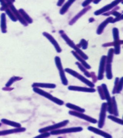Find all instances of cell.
Returning a JSON list of instances; mask_svg holds the SVG:
<instances>
[{
  "label": "cell",
  "mask_w": 123,
  "mask_h": 138,
  "mask_svg": "<svg viewBox=\"0 0 123 138\" xmlns=\"http://www.w3.org/2000/svg\"><path fill=\"white\" fill-rule=\"evenodd\" d=\"M33 90L35 93L42 96L45 98L48 99L49 100L55 103L56 104H58L60 106H62V105H63L64 104V102L62 101V100H60L59 98H56V97H54L53 95L50 94L49 93L45 92V91L42 90V89L39 88L38 87H33Z\"/></svg>",
  "instance_id": "cell-1"
},
{
  "label": "cell",
  "mask_w": 123,
  "mask_h": 138,
  "mask_svg": "<svg viewBox=\"0 0 123 138\" xmlns=\"http://www.w3.org/2000/svg\"><path fill=\"white\" fill-rule=\"evenodd\" d=\"M65 71L67 72L68 74L72 75L73 76L77 78L78 79L80 80V81H81L82 82L85 83L87 86H89L90 87L93 88L95 86V85L93 83L90 82V81H89V80H88L85 77L83 76L80 74H78L76 71H74V70H72L71 69H69V68H66L65 70Z\"/></svg>",
  "instance_id": "cell-2"
},
{
  "label": "cell",
  "mask_w": 123,
  "mask_h": 138,
  "mask_svg": "<svg viewBox=\"0 0 123 138\" xmlns=\"http://www.w3.org/2000/svg\"><path fill=\"white\" fill-rule=\"evenodd\" d=\"M55 62H56V66L59 71V74L61 78L62 83L64 86H67L68 82L65 76V70H64L63 67L62 66L61 59L59 58V57L56 56L55 58Z\"/></svg>",
  "instance_id": "cell-3"
},
{
  "label": "cell",
  "mask_w": 123,
  "mask_h": 138,
  "mask_svg": "<svg viewBox=\"0 0 123 138\" xmlns=\"http://www.w3.org/2000/svg\"><path fill=\"white\" fill-rule=\"evenodd\" d=\"M83 130V128L81 127H74L67 129H56L51 131L50 133L53 135H60L66 134L68 133H72V132H81Z\"/></svg>",
  "instance_id": "cell-4"
},
{
  "label": "cell",
  "mask_w": 123,
  "mask_h": 138,
  "mask_svg": "<svg viewBox=\"0 0 123 138\" xmlns=\"http://www.w3.org/2000/svg\"><path fill=\"white\" fill-rule=\"evenodd\" d=\"M69 122V121L68 120H64L61 122L57 123L54 125H52V126H48V127H46L45 128L40 129L39 130V132L41 133H43V132H49L50 131L51 132L52 130L61 128L62 127H63L64 126L67 125Z\"/></svg>",
  "instance_id": "cell-5"
},
{
  "label": "cell",
  "mask_w": 123,
  "mask_h": 138,
  "mask_svg": "<svg viewBox=\"0 0 123 138\" xmlns=\"http://www.w3.org/2000/svg\"><path fill=\"white\" fill-rule=\"evenodd\" d=\"M101 86H102L103 90V92H104L105 99L107 100V104L108 111L109 113L111 114H113L112 99L110 95L109 94V91L108 90L107 87L104 83L102 84Z\"/></svg>",
  "instance_id": "cell-6"
},
{
  "label": "cell",
  "mask_w": 123,
  "mask_h": 138,
  "mask_svg": "<svg viewBox=\"0 0 123 138\" xmlns=\"http://www.w3.org/2000/svg\"><path fill=\"white\" fill-rule=\"evenodd\" d=\"M107 110V103H102L101 107V110L100 114L99 120L98 121V127L100 129H102L104 125L105 117L106 115V112Z\"/></svg>",
  "instance_id": "cell-7"
},
{
  "label": "cell",
  "mask_w": 123,
  "mask_h": 138,
  "mask_svg": "<svg viewBox=\"0 0 123 138\" xmlns=\"http://www.w3.org/2000/svg\"><path fill=\"white\" fill-rule=\"evenodd\" d=\"M68 113L72 116L85 120L87 121L93 123V124H96V123H97V120L96 119L93 118L92 117L87 116L86 115H85L83 114V113H81V112H79L77 111H69Z\"/></svg>",
  "instance_id": "cell-8"
},
{
  "label": "cell",
  "mask_w": 123,
  "mask_h": 138,
  "mask_svg": "<svg viewBox=\"0 0 123 138\" xmlns=\"http://www.w3.org/2000/svg\"><path fill=\"white\" fill-rule=\"evenodd\" d=\"M106 61V56H103L101 58L100 63L98 80H102L104 77V73L105 69Z\"/></svg>",
  "instance_id": "cell-9"
},
{
  "label": "cell",
  "mask_w": 123,
  "mask_h": 138,
  "mask_svg": "<svg viewBox=\"0 0 123 138\" xmlns=\"http://www.w3.org/2000/svg\"><path fill=\"white\" fill-rule=\"evenodd\" d=\"M68 89L71 91H76L79 92H88V93H94L95 92L96 90L93 88H87L84 87L77 86H69Z\"/></svg>",
  "instance_id": "cell-10"
},
{
  "label": "cell",
  "mask_w": 123,
  "mask_h": 138,
  "mask_svg": "<svg viewBox=\"0 0 123 138\" xmlns=\"http://www.w3.org/2000/svg\"><path fill=\"white\" fill-rule=\"evenodd\" d=\"M88 129L91 132H93L95 134H97L98 135H101L102 137H104L106 138H112V136L111 135H110L109 134H108L106 132H104L102 130H101L100 129H97L95 128L94 127H93L91 126H89L88 128Z\"/></svg>",
  "instance_id": "cell-11"
},
{
  "label": "cell",
  "mask_w": 123,
  "mask_h": 138,
  "mask_svg": "<svg viewBox=\"0 0 123 138\" xmlns=\"http://www.w3.org/2000/svg\"><path fill=\"white\" fill-rule=\"evenodd\" d=\"M43 35L45 37H46L48 38V40H50V41L52 43V45L54 46L57 52H58V53H60V52H61V49L60 47L58 44L57 42V41L55 40V39L51 35H50L49 34H48V33H47L46 32H44Z\"/></svg>",
  "instance_id": "cell-12"
},
{
  "label": "cell",
  "mask_w": 123,
  "mask_h": 138,
  "mask_svg": "<svg viewBox=\"0 0 123 138\" xmlns=\"http://www.w3.org/2000/svg\"><path fill=\"white\" fill-rule=\"evenodd\" d=\"M26 129L25 128L20 127V128H17L16 129L3 130V131L0 132V136L8 135V134L14 133H17V132H24L26 131Z\"/></svg>",
  "instance_id": "cell-13"
},
{
  "label": "cell",
  "mask_w": 123,
  "mask_h": 138,
  "mask_svg": "<svg viewBox=\"0 0 123 138\" xmlns=\"http://www.w3.org/2000/svg\"><path fill=\"white\" fill-rule=\"evenodd\" d=\"M32 87H41V88H51L54 89L56 86L55 84L53 83H33L32 85Z\"/></svg>",
  "instance_id": "cell-14"
},
{
  "label": "cell",
  "mask_w": 123,
  "mask_h": 138,
  "mask_svg": "<svg viewBox=\"0 0 123 138\" xmlns=\"http://www.w3.org/2000/svg\"><path fill=\"white\" fill-rule=\"evenodd\" d=\"M60 33H61V37L63 38V39L66 41V42L67 43L68 45L70 47H71V48H73L76 51H77V50L78 49V48L77 47L75 44L74 42L72 41V40L68 37L66 36V35L65 34H64V32H62V33H61V32H60Z\"/></svg>",
  "instance_id": "cell-15"
},
{
  "label": "cell",
  "mask_w": 123,
  "mask_h": 138,
  "mask_svg": "<svg viewBox=\"0 0 123 138\" xmlns=\"http://www.w3.org/2000/svg\"><path fill=\"white\" fill-rule=\"evenodd\" d=\"M121 1H122V0H116L115 1L113 2L110 4L107 5V6H105L104 7H103L102 9L98 11H97L96 12H95V15H99L100 14H102V12H104L105 11H107V10L111 9V8H112L113 7H114L115 5L117 4L118 3L120 2Z\"/></svg>",
  "instance_id": "cell-16"
},
{
  "label": "cell",
  "mask_w": 123,
  "mask_h": 138,
  "mask_svg": "<svg viewBox=\"0 0 123 138\" xmlns=\"http://www.w3.org/2000/svg\"><path fill=\"white\" fill-rule=\"evenodd\" d=\"M72 53L73 54V55L76 57V58H77V60L79 61H80L81 64L83 65V66H84L87 69H91V67L86 61H85V60H84L82 57H81L79 55L77 52H75L72 51Z\"/></svg>",
  "instance_id": "cell-17"
},
{
  "label": "cell",
  "mask_w": 123,
  "mask_h": 138,
  "mask_svg": "<svg viewBox=\"0 0 123 138\" xmlns=\"http://www.w3.org/2000/svg\"><path fill=\"white\" fill-rule=\"evenodd\" d=\"M9 5H10V9H11V10L15 14V15L16 16V18L18 19L22 24H23L25 25H27L26 24V22H25V20L23 19L22 18L21 16L20 15V14L19 13V11H17V10L15 9V7L13 5L12 3H11Z\"/></svg>",
  "instance_id": "cell-18"
},
{
  "label": "cell",
  "mask_w": 123,
  "mask_h": 138,
  "mask_svg": "<svg viewBox=\"0 0 123 138\" xmlns=\"http://www.w3.org/2000/svg\"><path fill=\"white\" fill-rule=\"evenodd\" d=\"M1 30L3 33H5L6 30V15L4 13L2 14L1 16Z\"/></svg>",
  "instance_id": "cell-19"
},
{
  "label": "cell",
  "mask_w": 123,
  "mask_h": 138,
  "mask_svg": "<svg viewBox=\"0 0 123 138\" xmlns=\"http://www.w3.org/2000/svg\"><path fill=\"white\" fill-rule=\"evenodd\" d=\"M105 71L106 74V77L108 79L111 80L113 78V74L112 71V65L110 63H106L105 65Z\"/></svg>",
  "instance_id": "cell-20"
},
{
  "label": "cell",
  "mask_w": 123,
  "mask_h": 138,
  "mask_svg": "<svg viewBox=\"0 0 123 138\" xmlns=\"http://www.w3.org/2000/svg\"><path fill=\"white\" fill-rule=\"evenodd\" d=\"M113 20V19L112 17H109V18L107 19L104 22H103L101 25H100L98 29H97V34H99V35L102 34V33L103 31V30L104 28L105 27H106V25H107V24H108L109 22H112Z\"/></svg>",
  "instance_id": "cell-21"
},
{
  "label": "cell",
  "mask_w": 123,
  "mask_h": 138,
  "mask_svg": "<svg viewBox=\"0 0 123 138\" xmlns=\"http://www.w3.org/2000/svg\"><path fill=\"white\" fill-rule=\"evenodd\" d=\"M66 107L69 108H70L71 109H73V110H74L76 111H77V112H81V113H84L85 111V110L82 108H81L79 107H78L76 105L72 104L71 103H67L66 104Z\"/></svg>",
  "instance_id": "cell-22"
},
{
  "label": "cell",
  "mask_w": 123,
  "mask_h": 138,
  "mask_svg": "<svg viewBox=\"0 0 123 138\" xmlns=\"http://www.w3.org/2000/svg\"><path fill=\"white\" fill-rule=\"evenodd\" d=\"M1 121L5 124L8 125L10 126H12V127H14L15 128H20L21 127V125L19 123L15 122L12 121L6 120V119H2L1 120Z\"/></svg>",
  "instance_id": "cell-23"
},
{
  "label": "cell",
  "mask_w": 123,
  "mask_h": 138,
  "mask_svg": "<svg viewBox=\"0 0 123 138\" xmlns=\"http://www.w3.org/2000/svg\"><path fill=\"white\" fill-rule=\"evenodd\" d=\"M76 64L77 65V66H78V67L79 68L80 71H81L83 72L86 76L89 77V78L91 77L90 73H89V71H88L87 70V69L84 66H83V65L81 64L80 63L78 62H76Z\"/></svg>",
  "instance_id": "cell-24"
},
{
  "label": "cell",
  "mask_w": 123,
  "mask_h": 138,
  "mask_svg": "<svg viewBox=\"0 0 123 138\" xmlns=\"http://www.w3.org/2000/svg\"><path fill=\"white\" fill-rule=\"evenodd\" d=\"M123 43V41L117 40L114 42V52L115 54H119L120 53V45Z\"/></svg>",
  "instance_id": "cell-25"
},
{
  "label": "cell",
  "mask_w": 123,
  "mask_h": 138,
  "mask_svg": "<svg viewBox=\"0 0 123 138\" xmlns=\"http://www.w3.org/2000/svg\"><path fill=\"white\" fill-rule=\"evenodd\" d=\"M112 105H113V114L114 115V116H118L119 113L118 111V108H117V103L116 101L115 100V98L114 96H113L112 98Z\"/></svg>",
  "instance_id": "cell-26"
},
{
  "label": "cell",
  "mask_w": 123,
  "mask_h": 138,
  "mask_svg": "<svg viewBox=\"0 0 123 138\" xmlns=\"http://www.w3.org/2000/svg\"><path fill=\"white\" fill-rule=\"evenodd\" d=\"M114 49H111L109 50L107 56H106V63H111L113 60V57H114Z\"/></svg>",
  "instance_id": "cell-27"
},
{
  "label": "cell",
  "mask_w": 123,
  "mask_h": 138,
  "mask_svg": "<svg viewBox=\"0 0 123 138\" xmlns=\"http://www.w3.org/2000/svg\"><path fill=\"white\" fill-rule=\"evenodd\" d=\"M75 1V0H69L67 2V3H66L65 5L63 6V8L61 10V11H60L61 14H64L65 12H66V11H67L68 8H69V7L71 5L72 3L73 2H74Z\"/></svg>",
  "instance_id": "cell-28"
},
{
  "label": "cell",
  "mask_w": 123,
  "mask_h": 138,
  "mask_svg": "<svg viewBox=\"0 0 123 138\" xmlns=\"http://www.w3.org/2000/svg\"><path fill=\"white\" fill-rule=\"evenodd\" d=\"M108 118L110 120H113L114 122H115L117 123L118 124H119L121 125H123V120L120 119H118L116 117V116H112V115H109L108 116Z\"/></svg>",
  "instance_id": "cell-29"
},
{
  "label": "cell",
  "mask_w": 123,
  "mask_h": 138,
  "mask_svg": "<svg viewBox=\"0 0 123 138\" xmlns=\"http://www.w3.org/2000/svg\"><path fill=\"white\" fill-rule=\"evenodd\" d=\"M19 12H20L22 15H23V17L29 23H31L32 22V21L31 19L28 16V15L26 13L25 11L23 9H20L19 10Z\"/></svg>",
  "instance_id": "cell-30"
},
{
  "label": "cell",
  "mask_w": 123,
  "mask_h": 138,
  "mask_svg": "<svg viewBox=\"0 0 123 138\" xmlns=\"http://www.w3.org/2000/svg\"><path fill=\"white\" fill-rule=\"evenodd\" d=\"M22 79V78L19 77H13L12 78H11L10 79L9 81H8V82L6 83V87H9V86H11L12 84L13 83L15 82V81L21 80Z\"/></svg>",
  "instance_id": "cell-31"
},
{
  "label": "cell",
  "mask_w": 123,
  "mask_h": 138,
  "mask_svg": "<svg viewBox=\"0 0 123 138\" xmlns=\"http://www.w3.org/2000/svg\"><path fill=\"white\" fill-rule=\"evenodd\" d=\"M123 89V77L120 79L117 84L116 94H119Z\"/></svg>",
  "instance_id": "cell-32"
},
{
  "label": "cell",
  "mask_w": 123,
  "mask_h": 138,
  "mask_svg": "<svg viewBox=\"0 0 123 138\" xmlns=\"http://www.w3.org/2000/svg\"><path fill=\"white\" fill-rule=\"evenodd\" d=\"M5 12H6V14H7V15H8V16L13 21L15 22L17 21V18H16L15 15L13 14V12L10 10V9H7L5 10Z\"/></svg>",
  "instance_id": "cell-33"
},
{
  "label": "cell",
  "mask_w": 123,
  "mask_h": 138,
  "mask_svg": "<svg viewBox=\"0 0 123 138\" xmlns=\"http://www.w3.org/2000/svg\"><path fill=\"white\" fill-rule=\"evenodd\" d=\"M113 35L114 41L119 40V32L118 29L116 28H114L113 29Z\"/></svg>",
  "instance_id": "cell-34"
},
{
  "label": "cell",
  "mask_w": 123,
  "mask_h": 138,
  "mask_svg": "<svg viewBox=\"0 0 123 138\" xmlns=\"http://www.w3.org/2000/svg\"><path fill=\"white\" fill-rule=\"evenodd\" d=\"M97 88H98V91L100 97L102 100H105V98L104 94V92H103V90L102 86H98L97 87Z\"/></svg>",
  "instance_id": "cell-35"
},
{
  "label": "cell",
  "mask_w": 123,
  "mask_h": 138,
  "mask_svg": "<svg viewBox=\"0 0 123 138\" xmlns=\"http://www.w3.org/2000/svg\"><path fill=\"white\" fill-rule=\"evenodd\" d=\"M88 42L86 40H82L80 43L79 44V45H80V47H81L82 48V49H86L87 47H88Z\"/></svg>",
  "instance_id": "cell-36"
},
{
  "label": "cell",
  "mask_w": 123,
  "mask_h": 138,
  "mask_svg": "<svg viewBox=\"0 0 123 138\" xmlns=\"http://www.w3.org/2000/svg\"><path fill=\"white\" fill-rule=\"evenodd\" d=\"M41 133L42 134L37 136L36 137V138H47V137H49L51 135L50 132H43Z\"/></svg>",
  "instance_id": "cell-37"
},
{
  "label": "cell",
  "mask_w": 123,
  "mask_h": 138,
  "mask_svg": "<svg viewBox=\"0 0 123 138\" xmlns=\"http://www.w3.org/2000/svg\"><path fill=\"white\" fill-rule=\"evenodd\" d=\"M119 81V79L118 77H116L115 80V82H114V89L113 90V94H116V88H117V84L118 83Z\"/></svg>",
  "instance_id": "cell-38"
},
{
  "label": "cell",
  "mask_w": 123,
  "mask_h": 138,
  "mask_svg": "<svg viewBox=\"0 0 123 138\" xmlns=\"http://www.w3.org/2000/svg\"><path fill=\"white\" fill-rule=\"evenodd\" d=\"M0 3H1L2 5V7L4 9H5L7 8V3H6L5 2L4 0H0Z\"/></svg>",
  "instance_id": "cell-39"
},
{
  "label": "cell",
  "mask_w": 123,
  "mask_h": 138,
  "mask_svg": "<svg viewBox=\"0 0 123 138\" xmlns=\"http://www.w3.org/2000/svg\"><path fill=\"white\" fill-rule=\"evenodd\" d=\"M91 74H91V76H92V77H93V78L92 77V79H93V81L94 82H96L97 81V78L96 77V76L95 75V73H94V72H91Z\"/></svg>",
  "instance_id": "cell-40"
},
{
  "label": "cell",
  "mask_w": 123,
  "mask_h": 138,
  "mask_svg": "<svg viewBox=\"0 0 123 138\" xmlns=\"http://www.w3.org/2000/svg\"><path fill=\"white\" fill-rule=\"evenodd\" d=\"M92 0H87L85 2H84V3H83V6H86L88 4V3H89L90 2H91Z\"/></svg>",
  "instance_id": "cell-41"
},
{
  "label": "cell",
  "mask_w": 123,
  "mask_h": 138,
  "mask_svg": "<svg viewBox=\"0 0 123 138\" xmlns=\"http://www.w3.org/2000/svg\"><path fill=\"white\" fill-rule=\"evenodd\" d=\"M113 15H115V16H120L119 15H120V14L117 12H114L113 13Z\"/></svg>",
  "instance_id": "cell-42"
},
{
  "label": "cell",
  "mask_w": 123,
  "mask_h": 138,
  "mask_svg": "<svg viewBox=\"0 0 123 138\" xmlns=\"http://www.w3.org/2000/svg\"><path fill=\"white\" fill-rule=\"evenodd\" d=\"M65 0H59V2L58 3V5L59 6L61 5L62 4V3H63V2H64Z\"/></svg>",
  "instance_id": "cell-43"
},
{
  "label": "cell",
  "mask_w": 123,
  "mask_h": 138,
  "mask_svg": "<svg viewBox=\"0 0 123 138\" xmlns=\"http://www.w3.org/2000/svg\"><path fill=\"white\" fill-rule=\"evenodd\" d=\"M100 1H101V0H95V1L94 2V3H98Z\"/></svg>",
  "instance_id": "cell-44"
},
{
  "label": "cell",
  "mask_w": 123,
  "mask_h": 138,
  "mask_svg": "<svg viewBox=\"0 0 123 138\" xmlns=\"http://www.w3.org/2000/svg\"><path fill=\"white\" fill-rule=\"evenodd\" d=\"M1 126V123H0V126Z\"/></svg>",
  "instance_id": "cell-45"
},
{
  "label": "cell",
  "mask_w": 123,
  "mask_h": 138,
  "mask_svg": "<svg viewBox=\"0 0 123 138\" xmlns=\"http://www.w3.org/2000/svg\"><path fill=\"white\" fill-rule=\"evenodd\" d=\"M10 1H11V2H12V0H10Z\"/></svg>",
  "instance_id": "cell-46"
},
{
  "label": "cell",
  "mask_w": 123,
  "mask_h": 138,
  "mask_svg": "<svg viewBox=\"0 0 123 138\" xmlns=\"http://www.w3.org/2000/svg\"><path fill=\"white\" fill-rule=\"evenodd\" d=\"M4 1H7V0H4Z\"/></svg>",
  "instance_id": "cell-47"
}]
</instances>
